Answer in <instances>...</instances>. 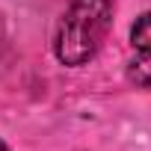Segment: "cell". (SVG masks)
Listing matches in <instances>:
<instances>
[{
	"mask_svg": "<svg viewBox=\"0 0 151 151\" xmlns=\"http://www.w3.org/2000/svg\"><path fill=\"white\" fill-rule=\"evenodd\" d=\"M116 0H71L53 36V53L62 65H86L104 45Z\"/></svg>",
	"mask_w": 151,
	"mask_h": 151,
	"instance_id": "cell-1",
	"label": "cell"
},
{
	"mask_svg": "<svg viewBox=\"0 0 151 151\" xmlns=\"http://www.w3.org/2000/svg\"><path fill=\"white\" fill-rule=\"evenodd\" d=\"M0 151H9V148H6V145H3V142H0Z\"/></svg>",
	"mask_w": 151,
	"mask_h": 151,
	"instance_id": "cell-4",
	"label": "cell"
},
{
	"mask_svg": "<svg viewBox=\"0 0 151 151\" xmlns=\"http://www.w3.org/2000/svg\"><path fill=\"white\" fill-rule=\"evenodd\" d=\"M130 45L136 47V53H151V12L139 15L130 27Z\"/></svg>",
	"mask_w": 151,
	"mask_h": 151,
	"instance_id": "cell-2",
	"label": "cell"
},
{
	"mask_svg": "<svg viewBox=\"0 0 151 151\" xmlns=\"http://www.w3.org/2000/svg\"><path fill=\"white\" fill-rule=\"evenodd\" d=\"M127 80L142 89H151V53H136V59L127 65Z\"/></svg>",
	"mask_w": 151,
	"mask_h": 151,
	"instance_id": "cell-3",
	"label": "cell"
}]
</instances>
